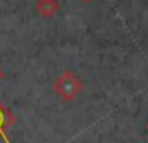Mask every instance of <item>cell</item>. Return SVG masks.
Masks as SVG:
<instances>
[{
	"label": "cell",
	"mask_w": 148,
	"mask_h": 143,
	"mask_svg": "<svg viewBox=\"0 0 148 143\" xmlns=\"http://www.w3.org/2000/svg\"><path fill=\"white\" fill-rule=\"evenodd\" d=\"M2 79H3V71L0 69V81H2Z\"/></svg>",
	"instance_id": "4"
},
{
	"label": "cell",
	"mask_w": 148,
	"mask_h": 143,
	"mask_svg": "<svg viewBox=\"0 0 148 143\" xmlns=\"http://www.w3.org/2000/svg\"><path fill=\"white\" fill-rule=\"evenodd\" d=\"M53 91L64 102H73L74 98H77L81 95L83 83L73 71H66L53 81Z\"/></svg>",
	"instance_id": "1"
},
{
	"label": "cell",
	"mask_w": 148,
	"mask_h": 143,
	"mask_svg": "<svg viewBox=\"0 0 148 143\" xmlns=\"http://www.w3.org/2000/svg\"><path fill=\"white\" fill-rule=\"evenodd\" d=\"M14 122H16L14 114H12L9 109L3 107L2 102H0V140L3 143H10L9 136H7V129H9Z\"/></svg>",
	"instance_id": "2"
},
{
	"label": "cell",
	"mask_w": 148,
	"mask_h": 143,
	"mask_svg": "<svg viewBox=\"0 0 148 143\" xmlns=\"http://www.w3.org/2000/svg\"><path fill=\"white\" fill-rule=\"evenodd\" d=\"M147 128H148V122H147Z\"/></svg>",
	"instance_id": "6"
},
{
	"label": "cell",
	"mask_w": 148,
	"mask_h": 143,
	"mask_svg": "<svg viewBox=\"0 0 148 143\" xmlns=\"http://www.w3.org/2000/svg\"><path fill=\"white\" fill-rule=\"evenodd\" d=\"M84 2H91V0H84Z\"/></svg>",
	"instance_id": "5"
},
{
	"label": "cell",
	"mask_w": 148,
	"mask_h": 143,
	"mask_svg": "<svg viewBox=\"0 0 148 143\" xmlns=\"http://www.w3.org/2000/svg\"><path fill=\"white\" fill-rule=\"evenodd\" d=\"M60 9V3L57 0H38L36 2V12L43 17H52L57 14Z\"/></svg>",
	"instance_id": "3"
}]
</instances>
